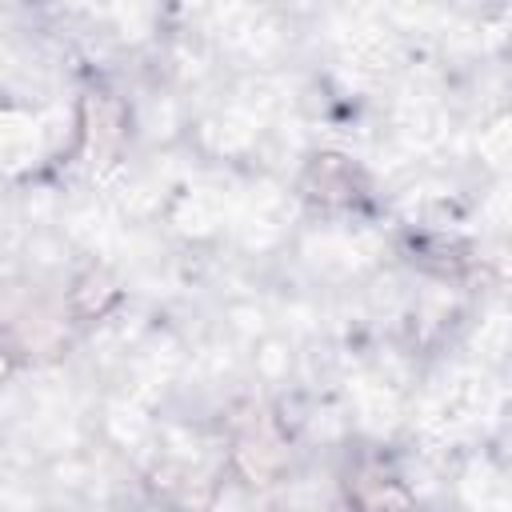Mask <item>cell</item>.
<instances>
[{
    "label": "cell",
    "instance_id": "6da1fadb",
    "mask_svg": "<svg viewBox=\"0 0 512 512\" xmlns=\"http://www.w3.org/2000/svg\"><path fill=\"white\" fill-rule=\"evenodd\" d=\"M236 460H240L244 476L256 480V484L272 480L276 468L284 464V444H280V436L272 432V424H268L264 416H256V420L236 436Z\"/></svg>",
    "mask_w": 512,
    "mask_h": 512
},
{
    "label": "cell",
    "instance_id": "7a4b0ae2",
    "mask_svg": "<svg viewBox=\"0 0 512 512\" xmlns=\"http://www.w3.org/2000/svg\"><path fill=\"white\" fill-rule=\"evenodd\" d=\"M84 120H88V148L96 160H104L120 144V104H112L108 96H88Z\"/></svg>",
    "mask_w": 512,
    "mask_h": 512
}]
</instances>
